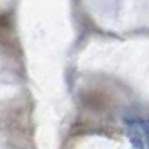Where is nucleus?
<instances>
[]
</instances>
